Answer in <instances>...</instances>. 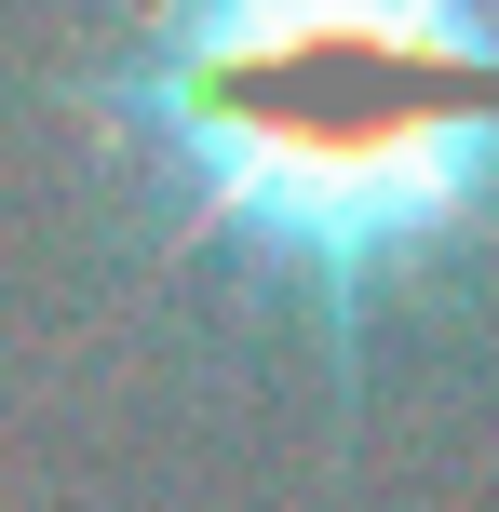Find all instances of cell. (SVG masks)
<instances>
[{
    "mask_svg": "<svg viewBox=\"0 0 499 512\" xmlns=\"http://www.w3.org/2000/svg\"><path fill=\"white\" fill-rule=\"evenodd\" d=\"M95 122L176 230L365 310L499 216V0H149Z\"/></svg>",
    "mask_w": 499,
    "mask_h": 512,
    "instance_id": "6da1fadb",
    "label": "cell"
}]
</instances>
